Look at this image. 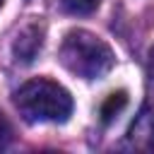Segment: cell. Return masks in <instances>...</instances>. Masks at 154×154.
<instances>
[{
    "mask_svg": "<svg viewBox=\"0 0 154 154\" xmlns=\"http://www.w3.org/2000/svg\"><path fill=\"white\" fill-rule=\"evenodd\" d=\"M65 70L82 79H101L111 72L116 55L111 46L87 29H72L65 34L58 53Z\"/></svg>",
    "mask_w": 154,
    "mask_h": 154,
    "instance_id": "1",
    "label": "cell"
},
{
    "mask_svg": "<svg viewBox=\"0 0 154 154\" xmlns=\"http://www.w3.org/2000/svg\"><path fill=\"white\" fill-rule=\"evenodd\" d=\"M14 106L29 123H65L72 113V96L63 84L36 77L14 91Z\"/></svg>",
    "mask_w": 154,
    "mask_h": 154,
    "instance_id": "2",
    "label": "cell"
},
{
    "mask_svg": "<svg viewBox=\"0 0 154 154\" xmlns=\"http://www.w3.org/2000/svg\"><path fill=\"white\" fill-rule=\"evenodd\" d=\"M43 36H46V24L43 22H31V24L22 26L14 43H12L14 58L19 63H34V58L43 48Z\"/></svg>",
    "mask_w": 154,
    "mask_h": 154,
    "instance_id": "3",
    "label": "cell"
},
{
    "mask_svg": "<svg viewBox=\"0 0 154 154\" xmlns=\"http://www.w3.org/2000/svg\"><path fill=\"white\" fill-rule=\"evenodd\" d=\"M128 106V94L120 89V91H113L106 101H103V106H101V120L103 123H111L123 108Z\"/></svg>",
    "mask_w": 154,
    "mask_h": 154,
    "instance_id": "4",
    "label": "cell"
},
{
    "mask_svg": "<svg viewBox=\"0 0 154 154\" xmlns=\"http://www.w3.org/2000/svg\"><path fill=\"white\" fill-rule=\"evenodd\" d=\"M101 0H63V7L70 14H91Z\"/></svg>",
    "mask_w": 154,
    "mask_h": 154,
    "instance_id": "5",
    "label": "cell"
},
{
    "mask_svg": "<svg viewBox=\"0 0 154 154\" xmlns=\"http://www.w3.org/2000/svg\"><path fill=\"white\" fill-rule=\"evenodd\" d=\"M14 137V130H12V123L7 120V116L0 111V149H5Z\"/></svg>",
    "mask_w": 154,
    "mask_h": 154,
    "instance_id": "6",
    "label": "cell"
},
{
    "mask_svg": "<svg viewBox=\"0 0 154 154\" xmlns=\"http://www.w3.org/2000/svg\"><path fill=\"white\" fill-rule=\"evenodd\" d=\"M147 70H149V77L154 79V48L149 51V63H147Z\"/></svg>",
    "mask_w": 154,
    "mask_h": 154,
    "instance_id": "7",
    "label": "cell"
},
{
    "mask_svg": "<svg viewBox=\"0 0 154 154\" xmlns=\"http://www.w3.org/2000/svg\"><path fill=\"white\" fill-rule=\"evenodd\" d=\"M2 2H5V0H0V5H2Z\"/></svg>",
    "mask_w": 154,
    "mask_h": 154,
    "instance_id": "8",
    "label": "cell"
}]
</instances>
